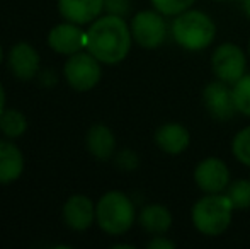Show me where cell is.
Listing matches in <instances>:
<instances>
[{
  "mask_svg": "<svg viewBox=\"0 0 250 249\" xmlns=\"http://www.w3.org/2000/svg\"><path fill=\"white\" fill-rule=\"evenodd\" d=\"M155 10L164 16H179L184 10L191 9L194 0H151Z\"/></svg>",
  "mask_w": 250,
  "mask_h": 249,
  "instance_id": "cell-22",
  "label": "cell"
},
{
  "mask_svg": "<svg viewBox=\"0 0 250 249\" xmlns=\"http://www.w3.org/2000/svg\"><path fill=\"white\" fill-rule=\"evenodd\" d=\"M9 67L12 73L21 80H29L38 73L40 55L29 43H17L10 50Z\"/></svg>",
  "mask_w": 250,
  "mask_h": 249,
  "instance_id": "cell-13",
  "label": "cell"
},
{
  "mask_svg": "<svg viewBox=\"0 0 250 249\" xmlns=\"http://www.w3.org/2000/svg\"><path fill=\"white\" fill-rule=\"evenodd\" d=\"M211 65L216 79L227 84H235L245 75L247 60L240 46L233 43H223L213 51Z\"/></svg>",
  "mask_w": 250,
  "mask_h": 249,
  "instance_id": "cell-6",
  "label": "cell"
},
{
  "mask_svg": "<svg viewBox=\"0 0 250 249\" xmlns=\"http://www.w3.org/2000/svg\"><path fill=\"white\" fill-rule=\"evenodd\" d=\"M220 2H221V0H220Z\"/></svg>",
  "mask_w": 250,
  "mask_h": 249,
  "instance_id": "cell-31",
  "label": "cell"
},
{
  "mask_svg": "<svg viewBox=\"0 0 250 249\" xmlns=\"http://www.w3.org/2000/svg\"><path fill=\"white\" fill-rule=\"evenodd\" d=\"M96 219L104 232L119 236L131 229L135 222V205L125 193L109 191L97 203Z\"/></svg>",
  "mask_w": 250,
  "mask_h": 249,
  "instance_id": "cell-4",
  "label": "cell"
},
{
  "mask_svg": "<svg viewBox=\"0 0 250 249\" xmlns=\"http://www.w3.org/2000/svg\"><path fill=\"white\" fill-rule=\"evenodd\" d=\"M233 99L238 113L250 116V73L233 84Z\"/></svg>",
  "mask_w": 250,
  "mask_h": 249,
  "instance_id": "cell-20",
  "label": "cell"
},
{
  "mask_svg": "<svg viewBox=\"0 0 250 249\" xmlns=\"http://www.w3.org/2000/svg\"><path fill=\"white\" fill-rule=\"evenodd\" d=\"M174 248H175V243H172L170 239L164 237L162 234L157 237H153V239L148 243V249H174Z\"/></svg>",
  "mask_w": 250,
  "mask_h": 249,
  "instance_id": "cell-25",
  "label": "cell"
},
{
  "mask_svg": "<svg viewBox=\"0 0 250 249\" xmlns=\"http://www.w3.org/2000/svg\"><path fill=\"white\" fill-rule=\"evenodd\" d=\"M140 164V159L133 150L125 149L116 156V166L123 171H135Z\"/></svg>",
  "mask_w": 250,
  "mask_h": 249,
  "instance_id": "cell-23",
  "label": "cell"
},
{
  "mask_svg": "<svg viewBox=\"0 0 250 249\" xmlns=\"http://www.w3.org/2000/svg\"><path fill=\"white\" fill-rule=\"evenodd\" d=\"M63 219L73 230H85L96 219V206L85 195H73L63 206Z\"/></svg>",
  "mask_w": 250,
  "mask_h": 249,
  "instance_id": "cell-11",
  "label": "cell"
},
{
  "mask_svg": "<svg viewBox=\"0 0 250 249\" xmlns=\"http://www.w3.org/2000/svg\"><path fill=\"white\" fill-rule=\"evenodd\" d=\"M233 210L227 195L208 193L192 206V224L204 236H220L230 226Z\"/></svg>",
  "mask_w": 250,
  "mask_h": 249,
  "instance_id": "cell-3",
  "label": "cell"
},
{
  "mask_svg": "<svg viewBox=\"0 0 250 249\" xmlns=\"http://www.w3.org/2000/svg\"><path fill=\"white\" fill-rule=\"evenodd\" d=\"M242 7H244L245 14L250 17V0H244V2H242Z\"/></svg>",
  "mask_w": 250,
  "mask_h": 249,
  "instance_id": "cell-28",
  "label": "cell"
},
{
  "mask_svg": "<svg viewBox=\"0 0 250 249\" xmlns=\"http://www.w3.org/2000/svg\"><path fill=\"white\" fill-rule=\"evenodd\" d=\"M48 45L62 55L79 53L80 48L87 46V33H83L79 24H60L53 27L48 36Z\"/></svg>",
  "mask_w": 250,
  "mask_h": 249,
  "instance_id": "cell-10",
  "label": "cell"
},
{
  "mask_svg": "<svg viewBox=\"0 0 250 249\" xmlns=\"http://www.w3.org/2000/svg\"><path fill=\"white\" fill-rule=\"evenodd\" d=\"M104 9L114 16H125L129 12V0H104Z\"/></svg>",
  "mask_w": 250,
  "mask_h": 249,
  "instance_id": "cell-24",
  "label": "cell"
},
{
  "mask_svg": "<svg viewBox=\"0 0 250 249\" xmlns=\"http://www.w3.org/2000/svg\"><path fill=\"white\" fill-rule=\"evenodd\" d=\"M27 128V121L24 114L17 110H5L0 116V130L5 133L9 138H17Z\"/></svg>",
  "mask_w": 250,
  "mask_h": 249,
  "instance_id": "cell-18",
  "label": "cell"
},
{
  "mask_svg": "<svg viewBox=\"0 0 250 249\" xmlns=\"http://www.w3.org/2000/svg\"><path fill=\"white\" fill-rule=\"evenodd\" d=\"M112 249H135V246H131V244H114Z\"/></svg>",
  "mask_w": 250,
  "mask_h": 249,
  "instance_id": "cell-27",
  "label": "cell"
},
{
  "mask_svg": "<svg viewBox=\"0 0 250 249\" xmlns=\"http://www.w3.org/2000/svg\"><path fill=\"white\" fill-rule=\"evenodd\" d=\"M194 181L204 193H221L230 183V171L223 160L208 157L194 169Z\"/></svg>",
  "mask_w": 250,
  "mask_h": 249,
  "instance_id": "cell-9",
  "label": "cell"
},
{
  "mask_svg": "<svg viewBox=\"0 0 250 249\" xmlns=\"http://www.w3.org/2000/svg\"><path fill=\"white\" fill-rule=\"evenodd\" d=\"M24 157L12 142L0 140V183L7 184L16 181L22 174Z\"/></svg>",
  "mask_w": 250,
  "mask_h": 249,
  "instance_id": "cell-15",
  "label": "cell"
},
{
  "mask_svg": "<svg viewBox=\"0 0 250 249\" xmlns=\"http://www.w3.org/2000/svg\"><path fill=\"white\" fill-rule=\"evenodd\" d=\"M172 36L175 43L191 51L208 48L216 36V26L208 14L201 10H184L172 23Z\"/></svg>",
  "mask_w": 250,
  "mask_h": 249,
  "instance_id": "cell-2",
  "label": "cell"
},
{
  "mask_svg": "<svg viewBox=\"0 0 250 249\" xmlns=\"http://www.w3.org/2000/svg\"><path fill=\"white\" fill-rule=\"evenodd\" d=\"M3 106H5V91H3L2 84H0V116H2V113L5 111Z\"/></svg>",
  "mask_w": 250,
  "mask_h": 249,
  "instance_id": "cell-26",
  "label": "cell"
},
{
  "mask_svg": "<svg viewBox=\"0 0 250 249\" xmlns=\"http://www.w3.org/2000/svg\"><path fill=\"white\" fill-rule=\"evenodd\" d=\"M87 149L97 159H111L116 149V138L112 132L105 125L90 126L89 133H87Z\"/></svg>",
  "mask_w": 250,
  "mask_h": 249,
  "instance_id": "cell-16",
  "label": "cell"
},
{
  "mask_svg": "<svg viewBox=\"0 0 250 249\" xmlns=\"http://www.w3.org/2000/svg\"><path fill=\"white\" fill-rule=\"evenodd\" d=\"M231 152L242 164L250 167V126L238 132L231 143Z\"/></svg>",
  "mask_w": 250,
  "mask_h": 249,
  "instance_id": "cell-21",
  "label": "cell"
},
{
  "mask_svg": "<svg viewBox=\"0 0 250 249\" xmlns=\"http://www.w3.org/2000/svg\"><path fill=\"white\" fill-rule=\"evenodd\" d=\"M0 62H2V48H0Z\"/></svg>",
  "mask_w": 250,
  "mask_h": 249,
  "instance_id": "cell-29",
  "label": "cell"
},
{
  "mask_svg": "<svg viewBox=\"0 0 250 249\" xmlns=\"http://www.w3.org/2000/svg\"><path fill=\"white\" fill-rule=\"evenodd\" d=\"M227 196L230 198L235 210H245L250 206V181L237 180L228 186Z\"/></svg>",
  "mask_w": 250,
  "mask_h": 249,
  "instance_id": "cell-19",
  "label": "cell"
},
{
  "mask_svg": "<svg viewBox=\"0 0 250 249\" xmlns=\"http://www.w3.org/2000/svg\"><path fill=\"white\" fill-rule=\"evenodd\" d=\"M65 77L77 91H90L101 80L99 60L92 53H73L65 63Z\"/></svg>",
  "mask_w": 250,
  "mask_h": 249,
  "instance_id": "cell-7",
  "label": "cell"
},
{
  "mask_svg": "<svg viewBox=\"0 0 250 249\" xmlns=\"http://www.w3.org/2000/svg\"><path fill=\"white\" fill-rule=\"evenodd\" d=\"M249 48H250V45H249Z\"/></svg>",
  "mask_w": 250,
  "mask_h": 249,
  "instance_id": "cell-30",
  "label": "cell"
},
{
  "mask_svg": "<svg viewBox=\"0 0 250 249\" xmlns=\"http://www.w3.org/2000/svg\"><path fill=\"white\" fill-rule=\"evenodd\" d=\"M58 9L68 23L80 26L99 17L104 9V0H58Z\"/></svg>",
  "mask_w": 250,
  "mask_h": 249,
  "instance_id": "cell-12",
  "label": "cell"
},
{
  "mask_svg": "<svg viewBox=\"0 0 250 249\" xmlns=\"http://www.w3.org/2000/svg\"><path fill=\"white\" fill-rule=\"evenodd\" d=\"M191 135L181 123H165L155 132V143L170 156L184 152L189 147Z\"/></svg>",
  "mask_w": 250,
  "mask_h": 249,
  "instance_id": "cell-14",
  "label": "cell"
},
{
  "mask_svg": "<svg viewBox=\"0 0 250 249\" xmlns=\"http://www.w3.org/2000/svg\"><path fill=\"white\" fill-rule=\"evenodd\" d=\"M140 226L151 236H160L170 229L172 215L164 205H148L140 212Z\"/></svg>",
  "mask_w": 250,
  "mask_h": 249,
  "instance_id": "cell-17",
  "label": "cell"
},
{
  "mask_svg": "<svg viewBox=\"0 0 250 249\" xmlns=\"http://www.w3.org/2000/svg\"><path fill=\"white\" fill-rule=\"evenodd\" d=\"M131 36L142 48L153 50L167 38V23L158 10H143L131 21Z\"/></svg>",
  "mask_w": 250,
  "mask_h": 249,
  "instance_id": "cell-5",
  "label": "cell"
},
{
  "mask_svg": "<svg viewBox=\"0 0 250 249\" xmlns=\"http://www.w3.org/2000/svg\"><path fill=\"white\" fill-rule=\"evenodd\" d=\"M131 27L121 16L99 17L87 31V50L102 63H119L131 48Z\"/></svg>",
  "mask_w": 250,
  "mask_h": 249,
  "instance_id": "cell-1",
  "label": "cell"
},
{
  "mask_svg": "<svg viewBox=\"0 0 250 249\" xmlns=\"http://www.w3.org/2000/svg\"><path fill=\"white\" fill-rule=\"evenodd\" d=\"M203 103L208 113L214 118V120L227 121L231 120L237 113V106H235L233 99V89L228 87L227 82L218 79L216 82H211L204 87L203 91Z\"/></svg>",
  "mask_w": 250,
  "mask_h": 249,
  "instance_id": "cell-8",
  "label": "cell"
}]
</instances>
